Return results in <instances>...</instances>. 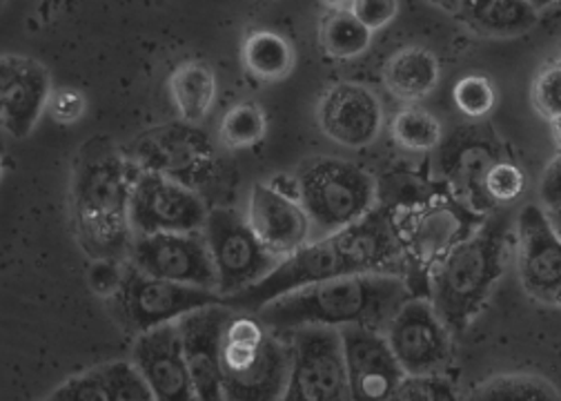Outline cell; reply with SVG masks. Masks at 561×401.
<instances>
[{
    "instance_id": "obj_1",
    "label": "cell",
    "mask_w": 561,
    "mask_h": 401,
    "mask_svg": "<svg viewBox=\"0 0 561 401\" xmlns=\"http://www.w3.org/2000/svg\"><path fill=\"white\" fill-rule=\"evenodd\" d=\"M347 275L403 277V248L392 210L377 206L366 219L332 237L310 241L278 263L256 286L226 299L237 312L256 314L288 293Z\"/></svg>"
},
{
    "instance_id": "obj_2",
    "label": "cell",
    "mask_w": 561,
    "mask_h": 401,
    "mask_svg": "<svg viewBox=\"0 0 561 401\" xmlns=\"http://www.w3.org/2000/svg\"><path fill=\"white\" fill-rule=\"evenodd\" d=\"M403 277L397 275H347L288 293L263 306L256 317L276 334L301 328L364 325L386 332L394 314L410 301Z\"/></svg>"
},
{
    "instance_id": "obj_3",
    "label": "cell",
    "mask_w": 561,
    "mask_h": 401,
    "mask_svg": "<svg viewBox=\"0 0 561 401\" xmlns=\"http://www.w3.org/2000/svg\"><path fill=\"white\" fill-rule=\"evenodd\" d=\"M140 172L110 144L92 141L77 159L72 215L77 239L94 261H127L131 230V190Z\"/></svg>"
},
{
    "instance_id": "obj_4",
    "label": "cell",
    "mask_w": 561,
    "mask_h": 401,
    "mask_svg": "<svg viewBox=\"0 0 561 401\" xmlns=\"http://www.w3.org/2000/svg\"><path fill=\"white\" fill-rule=\"evenodd\" d=\"M508 232L504 217L483 219L431 273L428 299L450 332L466 330L493 295L504 275Z\"/></svg>"
},
{
    "instance_id": "obj_5",
    "label": "cell",
    "mask_w": 561,
    "mask_h": 401,
    "mask_svg": "<svg viewBox=\"0 0 561 401\" xmlns=\"http://www.w3.org/2000/svg\"><path fill=\"white\" fill-rule=\"evenodd\" d=\"M290 366L288 337L270 330L256 314L232 310L221 337L226 401H280Z\"/></svg>"
},
{
    "instance_id": "obj_6",
    "label": "cell",
    "mask_w": 561,
    "mask_h": 401,
    "mask_svg": "<svg viewBox=\"0 0 561 401\" xmlns=\"http://www.w3.org/2000/svg\"><path fill=\"white\" fill-rule=\"evenodd\" d=\"M295 187L312 226V241L359 224L379 206V183L364 168L343 159L306 161Z\"/></svg>"
},
{
    "instance_id": "obj_7",
    "label": "cell",
    "mask_w": 561,
    "mask_h": 401,
    "mask_svg": "<svg viewBox=\"0 0 561 401\" xmlns=\"http://www.w3.org/2000/svg\"><path fill=\"white\" fill-rule=\"evenodd\" d=\"M394 221L403 248V279L414 297H428L431 273L483 219L453 196H433L397 213Z\"/></svg>"
},
{
    "instance_id": "obj_8",
    "label": "cell",
    "mask_w": 561,
    "mask_h": 401,
    "mask_svg": "<svg viewBox=\"0 0 561 401\" xmlns=\"http://www.w3.org/2000/svg\"><path fill=\"white\" fill-rule=\"evenodd\" d=\"M215 303H226V299L215 290L152 277L129 261L123 265L118 286L112 293L114 317L136 337Z\"/></svg>"
},
{
    "instance_id": "obj_9",
    "label": "cell",
    "mask_w": 561,
    "mask_h": 401,
    "mask_svg": "<svg viewBox=\"0 0 561 401\" xmlns=\"http://www.w3.org/2000/svg\"><path fill=\"white\" fill-rule=\"evenodd\" d=\"M203 232L217 265L219 295L224 299L256 286L284 261L263 245L248 217L232 208L209 210Z\"/></svg>"
},
{
    "instance_id": "obj_10",
    "label": "cell",
    "mask_w": 561,
    "mask_h": 401,
    "mask_svg": "<svg viewBox=\"0 0 561 401\" xmlns=\"http://www.w3.org/2000/svg\"><path fill=\"white\" fill-rule=\"evenodd\" d=\"M286 337L293 351V366L280 401H353L336 328L310 325Z\"/></svg>"
},
{
    "instance_id": "obj_11",
    "label": "cell",
    "mask_w": 561,
    "mask_h": 401,
    "mask_svg": "<svg viewBox=\"0 0 561 401\" xmlns=\"http://www.w3.org/2000/svg\"><path fill=\"white\" fill-rule=\"evenodd\" d=\"M127 261L152 277L219 293L217 265L203 230L134 237Z\"/></svg>"
},
{
    "instance_id": "obj_12",
    "label": "cell",
    "mask_w": 561,
    "mask_h": 401,
    "mask_svg": "<svg viewBox=\"0 0 561 401\" xmlns=\"http://www.w3.org/2000/svg\"><path fill=\"white\" fill-rule=\"evenodd\" d=\"M207 215L203 198L179 179L159 170L136 176L129 206L134 237L203 230Z\"/></svg>"
},
{
    "instance_id": "obj_13",
    "label": "cell",
    "mask_w": 561,
    "mask_h": 401,
    "mask_svg": "<svg viewBox=\"0 0 561 401\" xmlns=\"http://www.w3.org/2000/svg\"><path fill=\"white\" fill-rule=\"evenodd\" d=\"M450 328L428 297H412L386 328V340L408 377L442 375L450 364Z\"/></svg>"
},
{
    "instance_id": "obj_14",
    "label": "cell",
    "mask_w": 561,
    "mask_h": 401,
    "mask_svg": "<svg viewBox=\"0 0 561 401\" xmlns=\"http://www.w3.org/2000/svg\"><path fill=\"white\" fill-rule=\"evenodd\" d=\"M517 273L528 297L561 308V234L541 206L517 217Z\"/></svg>"
},
{
    "instance_id": "obj_15",
    "label": "cell",
    "mask_w": 561,
    "mask_h": 401,
    "mask_svg": "<svg viewBox=\"0 0 561 401\" xmlns=\"http://www.w3.org/2000/svg\"><path fill=\"white\" fill-rule=\"evenodd\" d=\"M341 344L353 401H386L408 377L386 332L364 325L341 328Z\"/></svg>"
},
{
    "instance_id": "obj_16",
    "label": "cell",
    "mask_w": 561,
    "mask_h": 401,
    "mask_svg": "<svg viewBox=\"0 0 561 401\" xmlns=\"http://www.w3.org/2000/svg\"><path fill=\"white\" fill-rule=\"evenodd\" d=\"M47 67L27 56L5 54L0 60V118L14 139H25L51 99Z\"/></svg>"
},
{
    "instance_id": "obj_17",
    "label": "cell",
    "mask_w": 561,
    "mask_h": 401,
    "mask_svg": "<svg viewBox=\"0 0 561 401\" xmlns=\"http://www.w3.org/2000/svg\"><path fill=\"white\" fill-rule=\"evenodd\" d=\"M131 364L146 377L157 401H198L179 323L138 334Z\"/></svg>"
},
{
    "instance_id": "obj_18",
    "label": "cell",
    "mask_w": 561,
    "mask_h": 401,
    "mask_svg": "<svg viewBox=\"0 0 561 401\" xmlns=\"http://www.w3.org/2000/svg\"><path fill=\"white\" fill-rule=\"evenodd\" d=\"M230 314V306L215 303L194 310L176 321L198 401H226L221 373V337Z\"/></svg>"
},
{
    "instance_id": "obj_19",
    "label": "cell",
    "mask_w": 561,
    "mask_h": 401,
    "mask_svg": "<svg viewBox=\"0 0 561 401\" xmlns=\"http://www.w3.org/2000/svg\"><path fill=\"white\" fill-rule=\"evenodd\" d=\"M248 221L263 245L286 259L312 241V226L299 198L267 183H254L248 198Z\"/></svg>"
},
{
    "instance_id": "obj_20",
    "label": "cell",
    "mask_w": 561,
    "mask_h": 401,
    "mask_svg": "<svg viewBox=\"0 0 561 401\" xmlns=\"http://www.w3.org/2000/svg\"><path fill=\"white\" fill-rule=\"evenodd\" d=\"M319 125L334 144L359 150L379 137L383 107L373 90L359 83H339L319 103Z\"/></svg>"
},
{
    "instance_id": "obj_21",
    "label": "cell",
    "mask_w": 561,
    "mask_h": 401,
    "mask_svg": "<svg viewBox=\"0 0 561 401\" xmlns=\"http://www.w3.org/2000/svg\"><path fill=\"white\" fill-rule=\"evenodd\" d=\"M457 16L483 38H515L537 25L539 12L528 0H461Z\"/></svg>"
},
{
    "instance_id": "obj_22",
    "label": "cell",
    "mask_w": 561,
    "mask_h": 401,
    "mask_svg": "<svg viewBox=\"0 0 561 401\" xmlns=\"http://www.w3.org/2000/svg\"><path fill=\"white\" fill-rule=\"evenodd\" d=\"M383 83L397 101L414 105L437 88L439 60L426 47H403L386 62Z\"/></svg>"
},
{
    "instance_id": "obj_23",
    "label": "cell",
    "mask_w": 561,
    "mask_h": 401,
    "mask_svg": "<svg viewBox=\"0 0 561 401\" xmlns=\"http://www.w3.org/2000/svg\"><path fill=\"white\" fill-rule=\"evenodd\" d=\"M170 96L176 112L187 123L203 121L217 101V77L213 67L201 60H187L170 75Z\"/></svg>"
},
{
    "instance_id": "obj_24",
    "label": "cell",
    "mask_w": 561,
    "mask_h": 401,
    "mask_svg": "<svg viewBox=\"0 0 561 401\" xmlns=\"http://www.w3.org/2000/svg\"><path fill=\"white\" fill-rule=\"evenodd\" d=\"M245 70L265 83L284 81L295 70V49L276 32H252L241 49Z\"/></svg>"
},
{
    "instance_id": "obj_25",
    "label": "cell",
    "mask_w": 561,
    "mask_h": 401,
    "mask_svg": "<svg viewBox=\"0 0 561 401\" xmlns=\"http://www.w3.org/2000/svg\"><path fill=\"white\" fill-rule=\"evenodd\" d=\"M373 32L350 8L328 10L319 25V43L330 58L353 60L370 47Z\"/></svg>"
},
{
    "instance_id": "obj_26",
    "label": "cell",
    "mask_w": 561,
    "mask_h": 401,
    "mask_svg": "<svg viewBox=\"0 0 561 401\" xmlns=\"http://www.w3.org/2000/svg\"><path fill=\"white\" fill-rule=\"evenodd\" d=\"M392 139L408 152H431L442 144V123L424 107L408 105L392 118Z\"/></svg>"
},
{
    "instance_id": "obj_27",
    "label": "cell",
    "mask_w": 561,
    "mask_h": 401,
    "mask_svg": "<svg viewBox=\"0 0 561 401\" xmlns=\"http://www.w3.org/2000/svg\"><path fill=\"white\" fill-rule=\"evenodd\" d=\"M468 401H561V394L543 377L517 373L490 379Z\"/></svg>"
},
{
    "instance_id": "obj_28",
    "label": "cell",
    "mask_w": 561,
    "mask_h": 401,
    "mask_svg": "<svg viewBox=\"0 0 561 401\" xmlns=\"http://www.w3.org/2000/svg\"><path fill=\"white\" fill-rule=\"evenodd\" d=\"M265 129V112L254 103H239L221 121V141L230 150H248L263 141Z\"/></svg>"
},
{
    "instance_id": "obj_29",
    "label": "cell",
    "mask_w": 561,
    "mask_h": 401,
    "mask_svg": "<svg viewBox=\"0 0 561 401\" xmlns=\"http://www.w3.org/2000/svg\"><path fill=\"white\" fill-rule=\"evenodd\" d=\"M110 401H157L150 383L131 362H114L103 366Z\"/></svg>"
},
{
    "instance_id": "obj_30",
    "label": "cell",
    "mask_w": 561,
    "mask_h": 401,
    "mask_svg": "<svg viewBox=\"0 0 561 401\" xmlns=\"http://www.w3.org/2000/svg\"><path fill=\"white\" fill-rule=\"evenodd\" d=\"M457 388L444 375L405 377L386 401H455Z\"/></svg>"
},
{
    "instance_id": "obj_31",
    "label": "cell",
    "mask_w": 561,
    "mask_h": 401,
    "mask_svg": "<svg viewBox=\"0 0 561 401\" xmlns=\"http://www.w3.org/2000/svg\"><path fill=\"white\" fill-rule=\"evenodd\" d=\"M453 99L461 114H466L470 118H481L490 110H493L495 90L483 77H463L461 81H457Z\"/></svg>"
},
{
    "instance_id": "obj_32",
    "label": "cell",
    "mask_w": 561,
    "mask_h": 401,
    "mask_svg": "<svg viewBox=\"0 0 561 401\" xmlns=\"http://www.w3.org/2000/svg\"><path fill=\"white\" fill-rule=\"evenodd\" d=\"M526 179L522 170L508 161H495L483 179V190L493 204H511L524 192Z\"/></svg>"
},
{
    "instance_id": "obj_33",
    "label": "cell",
    "mask_w": 561,
    "mask_h": 401,
    "mask_svg": "<svg viewBox=\"0 0 561 401\" xmlns=\"http://www.w3.org/2000/svg\"><path fill=\"white\" fill-rule=\"evenodd\" d=\"M49 401H110L105 370L96 368L67 379L49 394Z\"/></svg>"
},
{
    "instance_id": "obj_34",
    "label": "cell",
    "mask_w": 561,
    "mask_h": 401,
    "mask_svg": "<svg viewBox=\"0 0 561 401\" xmlns=\"http://www.w3.org/2000/svg\"><path fill=\"white\" fill-rule=\"evenodd\" d=\"M535 107L550 121L561 116V62L543 70L533 88Z\"/></svg>"
},
{
    "instance_id": "obj_35",
    "label": "cell",
    "mask_w": 561,
    "mask_h": 401,
    "mask_svg": "<svg viewBox=\"0 0 561 401\" xmlns=\"http://www.w3.org/2000/svg\"><path fill=\"white\" fill-rule=\"evenodd\" d=\"M353 14L370 30H383L388 27L397 14H399V0H353L350 3Z\"/></svg>"
},
{
    "instance_id": "obj_36",
    "label": "cell",
    "mask_w": 561,
    "mask_h": 401,
    "mask_svg": "<svg viewBox=\"0 0 561 401\" xmlns=\"http://www.w3.org/2000/svg\"><path fill=\"white\" fill-rule=\"evenodd\" d=\"M47 112L58 123H75L85 114V99L77 90H56L51 92Z\"/></svg>"
},
{
    "instance_id": "obj_37",
    "label": "cell",
    "mask_w": 561,
    "mask_h": 401,
    "mask_svg": "<svg viewBox=\"0 0 561 401\" xmlns=\"http://www.w3.org/2000/svg\"><path fill=\"white\" fill-rule=\"evenodd\" d=\"M539 198L546 213L561 210V152L550 159L539 181Z\"/></svg>"
},
{
    "instance_id": "obj_38",
    "label": "cell",
    "mask_w": 561,
    "mask_h": 401,
    "mask_svg": "<svg viewBox=\"0 0 561 401\" xmlns=\"http://www.w3.org/2000/svg\"><path fill=\"white\" fill-rule=\"evenodd\" d=\"M428 3H433V5L442 8V10H446V12H455L457 14L461 0H428Z\"/></svg>"
},
{
    "instance_id": "obj_39",
    "label": "cell",
    "mask_w": 561,
    "mask_h": 401,
    "mask_svg": "<svg viewBox=\"0 0 561 401\" xmlns=\"http://www.w3.org/2000/svg\"><path fill=\"white\" fill-rule=\"evenodd\" d=\"M323 5H328V10H341V8H350L353 0H321Z\"/></svg>"
},
{
    "instance_id": "obj_40",
    "label": "cell",
    "mask_w": 561,
    "mask_h": 401,
    "mask_svg": "<svg viewBox=\"0 0 561 401\" xmlns=\"http://www.w3.org/2000/svg\"><path fill=\"white\" fill-rule=\"evenodd\" d=\"M528 3L539 12V10H546V8L554 5V3H559V0H528Z\"/></svg>"
},
{
    "instance_id": "obj_41",
    "label": "cell",
    "mask_w": 561,
    "mask_h": 401,
    "mask_svg": "<svg viewBox=\"0 0 561 401\" xmlns=\"http://www.w3.org/2000/svg\"><path fill=\"white\" fill-rule=\"evenodd\" d=\"M552 131H554V144H557V148L561 152V116L557 121H552Z\"/></svg>"
},
{
    "instance_id": "obj_42",
    "label": "cell",
    "mask_w": 561,
    "mask_h": 401,
    "mask_svg": "<svg viewBox=\"0 0 561 401\" xmlns=\"http://www.w3.org/2000/svg\"><path fill=\"white\" fill-rule=\"evenodd\" d=\"M548 215H550V219H552V224H554L557 232L561 234V210H554V213H548Z\"/></svg>"
},
{
    "instance_id": "obj_43",
    "label": "cell",
    "mask_w": 561,
    "mask_h": 401,
    "mask_svg": "<svg viewBox=\"0 0 561 401\" xmlns=\"http://www.w3.org/2000/svg\"><path fill=\"white\" fill-rule=\"evenodd\" d=\"M45 401H49V399H45Z\"/></svg>"
}]
</instances>
